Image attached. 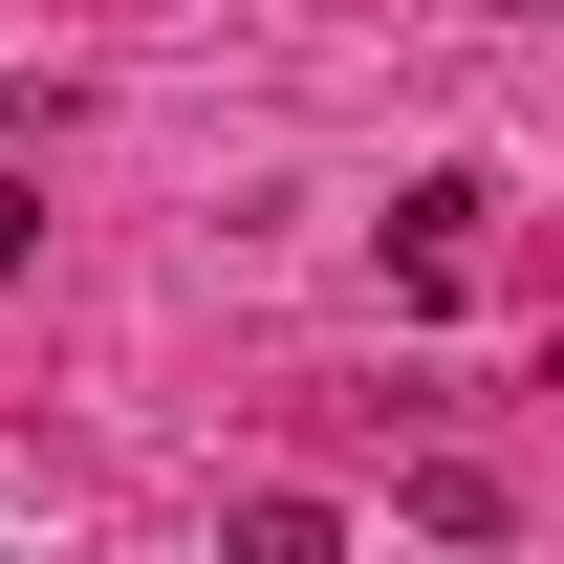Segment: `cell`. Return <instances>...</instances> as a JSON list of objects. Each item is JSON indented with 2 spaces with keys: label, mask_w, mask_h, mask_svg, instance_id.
I'll return each mask as SVG.
<instances>
[{
  "label": "cell",
  "mask_w": 564,
  "mask_h": 564,
  "mask_svg": "<svg viewBox=\"0 0 564 564\" xmlns=\"http://www.w3.org/2000/svg\"><path fill=\"white\" fill-rule=\"evenodd\" d=\"M22 239H44V196H22V174H0V261H22Z\"/></svg>",
  "instance_id": "2"
},
{
  "label": "cell",
  "mask_w": 564,
  "mask_h": 564,
  "mask_svg": "<svg viewBox=\"0 0 564 564\" xmlns=\"http://www.w3.org/2000/svg\"><path fill=\"white\" fill-rule=\"evenodd\" d=\"M478 217H499L478 174H434V196L391 217V282H413V304H456V282H478Z\"/></svg>",
  "instance_id": "1"
}]
</instances>
